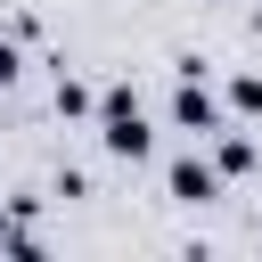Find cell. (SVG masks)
Listing matches in <instances>:
<instances>
[{"label": "cell", "instance_id": "4", "mask_svg": "<svg viewBox=\"0 0 262 262\" xmlns=\"http://www.w3.org/2000/svg\"><path fill=\"white\" fill-rule=\"evenodd\" d=\"M213 164H221V180H246V172L262 164V147H254L246 131H229V123H221V131H213Z\"/></svg>", "mask_w": 262, "mask_h": 262}, {"label": "cell", "instance_id": "3", "mask_svg": "<svg viewBox=\"0 0 262 262\" xmlns=\"http://www.w3.org/2000/svg\"><path fill=\"white\" fill-rule=\"evenodd\" d=\"M164 196H172V205H213V196H221V164L196 156V147L172 156V164H164Z\"/></svg>", "mask_w": 262, "mask_h": 262}, {"label": "cell", "instance_id": "8", "mask_svg": "<svg viewBox=\"0 0 262 262\" xmlns=\"http://www.w3.org/2000/svg\"><path fill=\"white\" fill-rule=\"evenodd\" d=\"M16 74H25V49H16V33H0V90H8Z\"/></svg>", "mask_w": 262, "mask_h": 262}, {"label": "cell", "instance_id": "7", "mask_svg": "<svg viewBox=\"0 0 262 262\" xmlns=\"http://www.w3.org/2000/svg\"><path fill=\"white\" fill-rule=\"evenodd\" d=\"M49 196H66V205H74V196H90V172H74V164H57V180H49Z\"/></svg>", "mask_w": 262, "mask_h": 262}, {"label": "cell", "instance_id": "1", "mask_svg": "<svg viewBox=\"0 0 262 262\" xmlns=\"http://www.w3.org/2000/svg\"><path fill=\"white\" fill-rule=\"evenodd\" d=\"M98 147H106L115 164H147V156H156V131H147V106H139L131 82H106V90H98Z\"/></svg>", "mask_w": 262, "mask_h": 262}, {"label": "cell", "instance_id": "5", "mask_svg": "<svg viewBox=\"0 0 262 262\" xmlns=\"http://www.w3.org/2000/svg\"><path fill=\"white\" fill-rule=\"evenodd\" d=\"M49 106H57L66 123H82V115H98V90H90L82 74H66V66H57V90H49Z\"/></svg>", "mask_w": 262, "mask_h": 262}, {"label": "cell", "instance_id": "6", "mask_svg": "<svg viewBox=\"0 0 262 262\" xmlns=\"http://www.w3.org/2000/svg\"><path fill=\"white\" fill-rule=\"evenodd\" d=\"M229 115L237 123H262V74H229Z\"/></svg>", "mask_w": 262, "mask_h": 262}, {"label": "cell", "instance_id": "2", "mask_svg": "<svg viewBox=\"0 0 262 262\" xmlns=\"http://www.w3.org/2000/svg\"><path fill=\"white\" fill-rule=\"evenodd\" d=\"M221 123H229V106H221V98L205 90V74L188 66V74H180V90H172V131H188V139H213Z\"/></svg>", "mask_w": 262, "mask_h": 262}]
</instances>
